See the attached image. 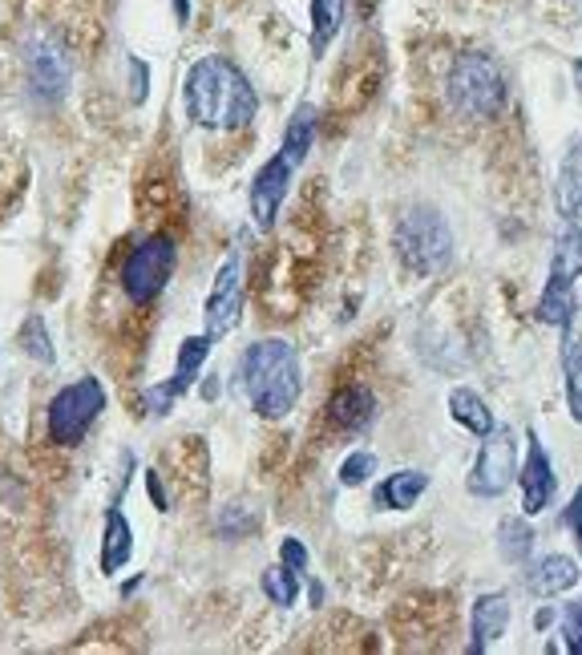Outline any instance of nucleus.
I'll list each match as a JSON object with an SVG mask.
<instances>
[{"label":"nucleus","instance_id":"7c9ffc66","mask_svg":"<svg viewBox=\"0 0 582 655\" xmlns=\"http://www.w3.org/2000/svg\"><path fill=\"white\" fill-rule=\"evenodd\" d=\"M146 489H150V502H154V510H170L167 486H162V478H158V469H146Z\"/></svg>","mask_w":582,"mask_h":655},{"label":"nucleus","instance_id":"6e6552de","mask_svg":"<svg viewBox=\"0 0 582 655\" xmlns=\"http://www.w3.org/2000/svg\"><path fill=\"white\" fill-rule=\"evenodd\" d=\"M239 311H243V259H239V251H231L214 271L211 296H207V311H202L207 336L223 340L227 333H235Z\"/></svg>","mask_w":582,"mask_h":655},{"label":"nucleus","instance_id":"5701e85b","mask_svg":"<svg viewBox=\"0 0 582 655\" xmlns=\"http://www.w3.org/2000/svg\"><path fill=\"white\" fill-rule=\"evenodd\" d=\"M348 0H312V53L324 57V49L337 41L340 24H344Z\"/></svg>","mask_w":582,"mask_h":655},{"label":"nucleus","instance_id":"2eb2a0df","mask_svg":"<svg viewBox=\"0 0 582 655\" xmlns=\"http://www.w3.org/2000/svg\"><path fill=\"white\" fill-rule=\"evenodd\" d=\"M505 627H510V599H505L502 591H490V595H482V599L473 603L470 652H485V647H493L505 635Z\"/></svg>","mask_w":582,"mask_h":655},{"label":"nucleus","instance_id":"393cba45","mask_svg":"<svg viewBox=\"0 0 582 655\" xmlns=\"http://www.w3.org/2000/svg\"><path fill=\"white\" fill-rule=\"evenodd\" d=\"M263 591H268V599L275 603V607H295V599H300V570H291L288 563H280V567H268L263 570Z\"/></svg>","mask_w":582,"mask_h":655},{"label":"nucleus","instance_id":"9b49d317","mask_svg":"<svg viewBox=\"0 0 582 655\" xmlns=\"http://www.w3.org/2000/svg\"><path fill=\"white\" fill-rule=\"evenodd\" d=\"M518 482H522V510L526 514H542L554 502V489H559L554 462H550L546 445L538 441L534 429L526 434V462L518 469Z\"/></svg>","mask_w":582,"mask_h":655},{"label":"nucleus","instance_id":"a878e982","mask_svg":"<svg viewBox=\"0 0 582 655\" xmlns=\"http://www.w3.org/2000/svg\"><path fill=\"white\" fill-rule=\"evenodd\" d=\"M21 348H24V356H33L37 365H57V353H53V345H49V333H46V320L41 316H29L24 320V328H21Z\"/></svg>","mask_w":582,"mask_h":655},{"label":"nucleus","instance_id":"423d86ee","mask_svg":"<svg viewBox=\"0 0 582 655\" xmlns=\"http://www.w3.org/2000/svg\"><path fill=\"white\" fill-rule=\"evenodd\" d=\"M174 264H179V247H174V239L167 231L142 239L122 267L126 300L134 304V308H150L167 291L170 276H174Z\"/></svg>","mask_w":582,"mask_h":655},{"label":"nucleus","instance_id":"2f4dec72","mask_svg":"<svg viewBox=\"0 0 582 655\" xmlns=\"http://www.w3.org/2000/svg\"><path fill=\"white\" fill-rule=\"evenodd\" d=\"M566 526H571V534H574V543H579V550H582V486L574 489V498H571V506H566Z\"/></svg>","mask_w":582,"mask_h":655},{"label":"nucleus","instance_id":"6ab92c4d","mask_svg":"<svg viewBox=\"0 0 582 655\" xmlns=\"http://www.w3.org/2000/svg\"><path fill=\"white\" fill-rule=\"evenodd\" d=\"M554 199H559V215H562V219L582 222V138L571 146V150H566V158H562Z\"/></svg>","mask_w":582,"mask_h":655},{"label":"nucleus","instance_id":"bb28decb","mask_svg":"<svg viewBox=\"0 0 582 655\" xmlns=\"http://www.w3.org/2000/svg\"><path fill=\"white\" fill-rule=\"evenodd\" d=\"M372 469H377V457L369 449H357V454L344 457V466H340V486H364L372 478Z\"/></svg>","mask_w":582,"mask_h":655},{"label":"nucleus","instance_id":"72a5a7b5","mask_svg":"<svg viewBox=\"0 0 582 655\" xmlns=\"http://www.w3.org/2000/svg\"><path fill=\"white\" fill-rule=\"evenodd\" d=\"M174 17H179V24L191 21V0H174Z\"/></svg>","mask_w":582,"mask_h":655},{"label":"nucleus","instance_id":"1a4fd4ad","mask_svg":"<svg viewBox=\"0 0 582 655\" xmlns=\"http://www.w3.org/2000/svg\"><path fill=\"white\" fill-rule=\"evenodd\" d=\"M24 69H29V89L41 101H61L69 89V53L61 41L37 33L24 44Z\"/></svg>","mask_w":582,"mask_h":655},{"label":"nucleus","instance_id":"0eeeda50","mask_svg":"<svg viewBox=\"0 0 582 655\" xmlns=\"http://www.w3.org/2000/svg\"><path fill=\"white\" fill-rule=\"evenodd\" d=\"M518 478V434L510 425H493L482 437L478 462L470 469V494L473 498H502Z\"/></svg>","mask_w":582,"mask_h":655},{"label":"nucleus","instance_id":"7ed1b4c3","mask_svg":"<svg viewBox=\"0 0 582 655\" xmlns=\"http://www.w3.org/2000/svg\"><path fill=\"white\" fill-rule=\"evenodd\" d=\"M449 106L470 118V122H485L505 106V78L498 61L485 53H461L449 69Z\"/></svg>","mask_w":582,"mask_h":655},{"label":"nucleus","instance_id":"4be33fe9","mask_svg":"<svg viewBox=\"0 0 582 655\" xmlns=\"http://www.w3.org/2000/svg\"><path fill=\"white\" fill-rule=\"evenodd\" d=\"M315 130H320V118H315V106H300V110L291 113L288 122V133H283V155L300 167L303 158H308V150H312L315 142Z\"/></svg>","mask_w":582,"mask_h":655},{"label":"nucleus","instance_id":"aec40b11","mask_svg":"<svg viewBox=\"0 0 582 655\" xmlns=\"http://www.w3.org/2000/svg\"><path fill=\"white\" fill-rule=\"evenodd\" d=\"M207 356H211V336H187L179 345V360H174V373H170L167 389L174 393V397H182V393L194 389V380H199L202 365H207Z\"/></svg>","mask_w":582,"mask_h":655},{"label":"nucleus","instance_id":"412c9836","mask_svg":"<svg viewBox=\"0 0 582 655\" xmlns=\"http://www.w3.org/2000/svg\"><path fill=\"white\" fill-rule=\"evenodd\" d=\"M449 417H453L458 425H465L473 437H485L493 429L490 405H485L482 393H473V389H453V393H449Z\"/></svg>","mask_w":582,"mask_h":655},{"label":"nucleus","instance_id":"cd10ccee","mask_svg":"<svg viewBox=\"0 0 582 655\" xmlns=\"http://www.w3.org/2000/svg\"><path fill=\"white\" fill-rule=\"evenodd\" d=\"M562 635H566V647H571L574 655H582V599L566 603V612H562Z\"/></svg>","mask_w":582,"mask_h":655},{"label":"nucleus","instance_id":"c85d7f7f","mask_svg":"<svg viewBox=\"0 0 582 655\" xmlns=\"http://www.w3.org/2000/svg\"><path fill=\"white\" fill-rule=\"evenodd\" d=\"M174 393L167 389V385H154V389H146L142 393V405H146V413H154V417H167L170 409H174Z\"/></svg>","mask_w":582,"mask_h":655},{"label":"nucleus","instance_id":"39448f33","mask_svg":"<svg viewBox=\"0 0 582 655\" xmlns=\"http://www.w3.org/2000/svg\"><path fill=\"white\" fill-rule=\"evenodd\" d=\"M101 413H106V385L98 377H81L73 385L57 393L46 409V429L49 441L61 445V449H73V445L86 441V434L93 429Z\"/></svg>","mask_w":582,"mask_h":655},{"label":"nucleus","instance_id":"dca6fc26","mask_svg":"<svg viewBox=\"0 0 582 655\" xmlns=\"http://www.w3.org/2000/svg\"><path fill=\"white\" fill-rule=\"evenodd\" d=\"M582 276V227L566 219L559 235H554V256H550V279L546 284H562L574 288V279Z\"/></svg>","mask_w":582,"mask_h":655},{"label":"nucleus","instance_id":"f3484780","mask_svg":"<svg viewBox=\"0 0 582 655\" xmlns=\"http://www.w3.org/2000/svg\"><path fill=\"white\" fill-rule=\"evenodd\" d=\"M579 578H582V570L571 555H546V558H538L534 570H530V591H534L538 599H550V595L571 591Z\"/></svg>","mask_w":582,"mask_h":655},{"label":"nucleus","instance_id":"ddd939ff","mask_svg":"<svg viewBox=\"0 0 582 655\" xmlns=\"http://www.w3.org/2000/svg\"><path fill=\"white\" fill-rule=\"evenodd\" d=\"M377 413V397H372L364 385H340L328 400V425L340 429V434H357L372 421Z\"/></svg>","mask_w":582,"mask_h":655},{"label":"nucleus","instance_id":"f704fd0d","mask_svg":"<svg viewBox=\"0 0 582 655\" xmlns=\"http://www.w3.org/2000/svg\"><path fill=\"white\" fill-rule=\"evenodd\" d=\"M574 81H579V93H582V61H574Z\"/></svg>","mask_w":582,"mask_h":655},{"label":"nucleus","instance_id":"20e7f679","mask_svg":"<svg viewBox=\"0 0 582 655\" xmlns=\"http://www.w3.org/2000/svg\"><path fill=\"white\" fill-rule=\"evenodd\" d=\"M397 256L409 271L433 276L453 259V227L436 207H413L397 222Z\"/></svg>","mask_w":582,"mask_h":655},{"label":"nucleus","instance_id":"f03ea898","mask_svg":"<svg viewBox=\"0 0 582 655\" xmlns=\"http://www.w3.org/2000/svg\"><path fill=\"white\" fill-rule=\"evenodd\" d=\"M239 385L263 421H283L300 405V356L288 340H255L239 360Z\"/></svg>","mask_w":582,"mask_h":655},{"label":"nucleus","instance_id":"473e14b6","mask_svg":"<svg viewBox=\"0 0 582 655\" xmlns=\"http://www.w3.org/2000/svg\"><path fill=\"white\" fill-rule=\"evenodd\" d=\"M130 69H134V101H142L146 98V78H150V73H146V66L138 61V57H130Z\"/></svg>","mask_w":582,"mask_h":655},{"label":"nucleus","instance_id":"b1692460","mask_svg":"<svg viewBox=\"0 0 582 655\" xmlns=\"http://www.w3.org/2000/svg\"><path fill=\"white\" fill-rule=\"evenodd\" d=\"M498 550H502L505 563H526L530 550H534V530L522 518H502L498 526Z\"/></svg>","mask_w":582,"mask_h":655},{"label":"nucleus","instance_id":"c756f323","mask_svg":"<svg viewBox=\"0 0 582 655\" xmlns=\"http://www.w3.org/2000/svg\"><path fill=\"white\" fill-rule=\"evenodd\" d=\"M280 563H288L291 570H308V546L300 543V538H283L280 543Z\"/></svg>","mask_w":582,"mask_h":655},{"label":"nucleus","instance_id":"f257e3e1","mask_svg":"<svg viewBox=\"0 0 582 655\" xmlns=\"http://www.w3.org/2000/svg\"><path fill=\"white\" fill-rule=\"evenodd\" d=\"M187 118L202 130H243L259 113L255 86L227 57H199L182 81Z\"/></svg>","mask_w":582,"mask_h":655},{"label":"nucleus","instance_id":"9d476101","mask_svg":"<svg viewBox=\"0 0 582 655\" xmlns=\"http://www.w3.org/2000/svg\"><path fill=\"white\" fill-rule=\"evenodd\" d=\"M291 175H295V162H291L283 150L259 167L255 182H251V222H255V231L268 235L271 227H275L280 207L291 190Z\"/></svg>","mask_w":582,"mask_h":655},{"label":"nucleus","instance_id":"4468645a","mask_svg":"<svg viewBox=\"0 0 582 655\" xmlns=\"http://www.w3.org/2000/svg\"><path fill=\"white\" fill-rule=\"evenodd\" d=\"M130 555H134V526H130V518L118 506H110L106 523H101V558H98L101 575L113 578L130 563Z\"/></svg>","mask_w":582,"mask_h":655},{"label":"nucleus","instance_id":"a211bd4d","mask_svg":"<svg viewBox=\"0 0 582 655\" xmlns=\"http://www.w3.org/2000/svg\"><path fill=\"white\" fill-rule=\"evenodd\" d=\"M429 489V474L425 469H397L377 486V506L381 510H413L417 498Z\"/></svg>","mask_w":582,"mask_h":655},{"label":"nucleus","instance_id":"f8f14e48","mask_svg":"<svg viewBox=\"0 0 582 655\" xmlns=\"http://www.w3.org/2000/svg\"><path fill=\"white\" fill-rule=\"evenodd\" d=\"M562 328V368H566V400H571V417L582 425V304L566 311Z\"/></svg>","mask_w":582,"mask_h":655}]
</instances>
